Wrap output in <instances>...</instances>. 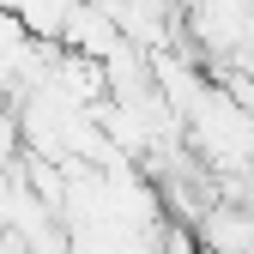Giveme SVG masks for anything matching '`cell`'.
Returning a JSON list of instances; mask_svg holds the SVG:
<instances>
[{
    "instance_id": "obj_1",
    "label": "cell",
    "mask_w": 254,
    "mask_h": 254,
    "mask_svg": "<svg viewBox=\"0 0 254 254\" xmlns=\"http://www.w3.org/2000/svg\"><path fill=\"white\" fill-rule=\"evenodd\" d=\"M55 43H61V55H79V61H97V67H103V55L121 43V30H115V18L103 6L73 0L67 18H61V30H55Z\"/></svg>"
}]
</instances>
